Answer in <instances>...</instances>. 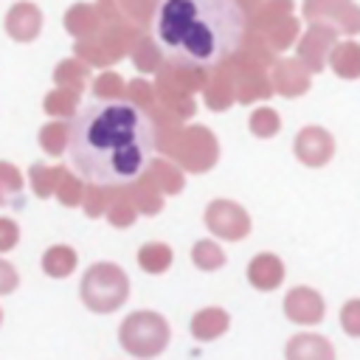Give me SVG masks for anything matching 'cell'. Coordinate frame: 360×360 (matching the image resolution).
Here are the masks:
<instances>
[{
	"instance_id": "6da1fadb",
	"label": "cell",
	"mask_w": 360,
	"mask_h": 360,
	"mask_svg": "<svg viewBox=\"0 0 360 360\" xmlns=\"http://www.w3.org/2000/svg\"><path fill=\"white\" fill-rule=\"evenodd\" d=\"M70 169L93 186H132L158 155L152 118L129 98H90L68 127Z\"/></svg>"
},
{
	"instance_id": "7a4b0ae2",
	"label": "cell",
	"mask_w": 360,
	"mask_h": 360,
	"mask_svg": "<svg viewBox=\"0 0 360 360\" xmlns=\"http://www.w3.org/2000/svg\"><path fill=\"white\" fill-rule=\"evenodd\" d=\"M245 37V8L239 0H158L152 11V39L158 51L180 68H217Z\"/></svg>"
},
{
	"instance_id": "3957f363",
	"label": "cell",
	"mask_w": 360,
	"mask_h": 360,
	"mask_svg": "<svg viewBox=\"0 0 360 360\" xmlns=\"http://www.w3.org/2000/svg\"><path fill=\"white\" fill-rule=\"evenodd\" d=\"M307 14L335 31L360 34V6L352 0H307Z\"/></svg>"
},
{
	"instance_id": "277c9868",
	"label": "cell",
	"mask_w": 360,
	"mask_h": 360,
	"mask_svg": "<svg viewBox=\"0 0 360 360\" xmlns=\"http://www.w3.org/2000/svg\"><path fill=\"white\" fill-rule=\"evenodd\" d=\"M295 149H298V158H301L307 166H323V163L332 158V152H335V141H332V135H329L326 129L309 127V129H304V132L298 135Z\"/></svg>"
},
{
	"instance_id": "5b68a950",
	"label": "cell",
	"mask_w": 360,
	"mask_h": 360,
	"mask_svg": "<svg viewBox=\"0 0 360 360\" xmlns=\"http://www.w3.org/2000/svg\"><path fill=\"white\" fill-rule=\"evenodd\" d=\"M287 315L298 323H318L323 318V301L315 290L298 287L292 290V295L287 298Z\"/></svg>"
},
{
	"instance_id": "8992f818",
	"label": "cell",
	"mask_w": 360,
	"mask_h": 360,
	"mask_svg": "<svg viewBox=\"0 0 360 360\" xmlns=\"http://www.w3.org/2000/svg\"><path fill=\"white\" fill-rule=\"evenodd\" d=\"M304 42H307V45H301V53L309 59V65H312L315 70H321L329 45H335V28H329V25H315Z\"/></svg>"
},
{
	"instance_id": "52a82bcc",
	"label": "cell",
	"mask_w": 360,
	"mask_h": 360,
	"mask_svg": "<svg viewBox=\"0 0 360 360\" xmlns=\"http://www.w3.org/2000/svg\"><path fill=\"white\" fill-rule=\"evenodd\" d=\"M332 70L343 79H360V45L340 42L332 51Z\"/></svg>"
},
{
	"instance_id": "ba28073f",
	"label": "cell",
	"mask_w": 360,
	"mask_h": 360,
	"mask_svg": "<svg viewBox=\"0 0 360 360\" xmlns=\"http://www.w3.org/2000/svg\"><path fill=\"white\" fill-rule=\"evenodd\" d=\"M287 354L290 357H326V360H332L335 357V349L326 340H321L318 335H301V338H295L290 343Z\"/></svg>"
},
{
	"instance_id": "9c48e42d",
	"label": "cell",
	"mask_w": 360,
	"mask_h": 360,
	"mask_svg": "<svg viewBox=\"0 0 360 360\" xmlns=\"http://www.w3.org/2000/svg\"><path fill=\"white\" fill-rule=\"evenodd\" d=\"M253 281L259 287H276L281 281V264L273 259V256H262L253 262Z\"/></svg>"
},
{
	"instance_id": "30bf717a",
	"label": "cell",
	"mask_w": 360,
	"mask_h": 360,
	"mask_svg": "<svg viewBox=\"0 0 360 360\" xmlns=\"http://www.w3.org/2000/svg\"><path fill=\"white\" fill-rule=\"evenodd\" d=\"M340 326H343L352 338H360V301H349V304L340 309Z\"/></svg>"
},
{
	"instance_id": "8fae6325",
	"label": "cell",
	"mask_w": 360,
	"mask_h": 360,
	"mask_svg": "<svg viewBox=\"0 0 360 360\" xmlns=\"http://www.w3.org/2000/svg\"><path fill=\"white\" fill-rule=\"evenodd\" d=\"M284 68H287V70H284V82H281L284 93H290V96L304 93V90H307V73H304V70H295L298 65H284Z\"/></svg>"
}]
</instances>
